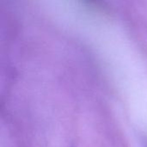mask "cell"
I'll use <instances>...</instances> for the list:
<instances>
[{"mask_svg":"<svg viewBox=\"0 0 147 147\" xmlns=\"http://www.w3.org/2000/svg\"><path fill=\"white\" fill-rule=\"evenodd\" d=\"M146 147H147V146H146Z\"/></svg>","mask_w":147,"mask_h":147,"instance_id":"obj_1","label":"cell"}]
</instances>
